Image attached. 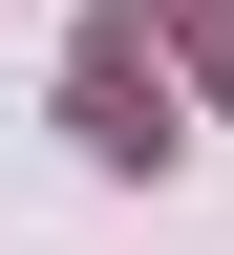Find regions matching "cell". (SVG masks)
<instances>
[{"label": "cell", "mask_w": 234, "mask_h": 255, "mask_svg": "<svg viewBox=\"0 0 234 255\" xmlns=\"http://www.w3.org/2000/svg\"><path fill=\"white\" fill-rule=\"evenodd\" d=\"M171 21H192V64H213V85H234V0H171Z\"/></svg>", "instance_id": "2"}, {"label": "cell", "mask_w": 234, "mask_h": 255, "mask_svg": "<svg viewBox=\"0 0 234 255\" xmlns=\"http://www.w3.org/2000/svg\"><path fill=\"white\" fill-rule=\"evenodd\" d=\"M64 128H85L107 170H171V149H192V128H171V85H149V43H128V21H85V64H64Z\"/></svg>", "instance_id": "1"}]
</instances>
